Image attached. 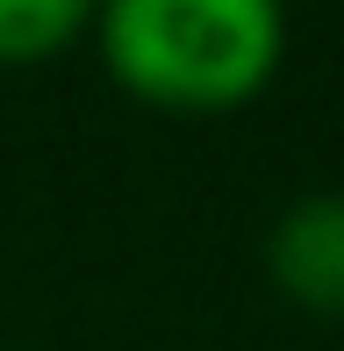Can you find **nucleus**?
Listing matches in <instances>:
<instances>
[{
    "label": "nucleus",
    "instance_id": "nucleus-1",
    "mask_svg": "<svg viewBox=\"0 0 344 351\" xmlns=\"http://www.w3.org/2000/svg\"><path fill=\"white\" fill-rule=\"evenodd\" d=\"M86 43L130 101L165 115H230L273 86L287 14L273 0H115L93 8Z\"/></svg>",
    "mask_w": 344,
    "mask_h": 351
},
{
    "label": "nucleus",
    "instance_id": "nucleus-2",
    "mask_svg": "<svg viewBox=\"0 0 344 351\" xmlns=\"http://www.w3.org/2000/svg\"><path fill=\"white\" fill-rule=\"evenodd\" d=\"M265 280L287 308L344 323V194H302L273 215Z\"/></svg>",
    "mask_w": 344,
    "mask_h": 351
},
{
    "label": "nucleus",
    "instance_id": "nucleus-3",
    "mask_svg": "<svg viewBox=\"0 0 344 351\" xmlns=\"http://www.w3.org/2000/svg\"><path fill=\"white\" fill-rule=\"evenodd\" d=\"M79 36H93V8L79 0H0V65H51Z\"/></svg>",
    "mask_w": 344,
    "mask_h": 351
}]
</instances>
